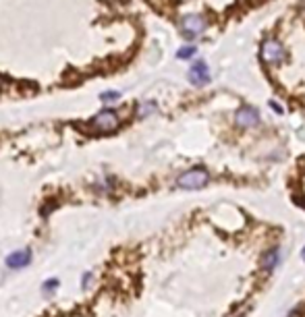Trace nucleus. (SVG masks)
I'll use <instances>...</instances> for the list:
<instances>
[{"mask_svg": "<svg viewBox=\"0 0 305 317\" xmlns=\"http://www.w3.org/2000/svg\"><path fill=\"white\" fill-rule=\"evenodd\" d=\"M189 81L195 87H203V85L210 83V69H208V65L203 63L201 58H197L191 65V69H189Z\"/></svg>", "mask_w": 305, "mask_h": 317, "instance_id": "6", "label": "nucleus"}, {"mask_svg": "<svg viewBox=\"0 0 305 317\" xmlns=\"http://www.w3.org/2000/svg\"><path fill=\"white\" fill-rule=\"evenodd\" d=\"M260 54H262V61H264L266 65L276 67V65H280V63H284L287 50H284V46H282L278 39L268 37V39H264V44H262V48H260Z\"/></svg>", "mask_w": 305, "mask_h": 317, "instance_id": "1", "label": "nucleus"}, {"mask_svg": "<svg viewBox=\"0 0 305 317\" xmlns=\"http://www.w3.org/2000/svg\"><path fill=\"white\" fill-rule=\"evenodd\" d=\"M151 112H156V104L154 102H145V104L139 106V118H145Z\"/></svg>", "mask_w": 305, "mask_h": 317, "instance_id": "10", "label": "nucleus"}, {"mask_svg": "<svg viewBox=\"0 0 305 317\" xmlns=\"http://www.w3.org/2000/svg\"><path fill=\"white\" fill-rule=\"evenodd\" d=\"M195 52H197V48H195V46H183V48L177 52V56H179L181 61H189V58H193V56H195Z\"/></svg>", "mask_w": 305, "mask_h": 317, "instance_id": "9", "label": "nucleus"}, {"mask_svg": "<svg viewBox=\"0 0 305 317\" xmlns=\"http://www.w3.org/2000/svg\"><path fill=\"white\" fill-rule=\"evenodd\" d=\"M206 27H208L206 17H203V15H197V13L185 15V17L181 19V31H183V35L189 37V39H195L197 35H201L203 31H206Z\"/></svg>", "mask_w": 305, "mask_h": 317, "instance_id": "3", "label": "nucleus"}, {"mask_svg": "<svg viewBox=\"0 0 305 317\" xmlns=\"http://www.w3.org/2000/svg\"><path fill=\"white\" fill-rule=\"evenodd\" d=\"M270 106H272V110H276V112H280V114H282V108H280V104H276V102H270Z\"/></svg>", "mask_w": 305, "mask_h": 317, "instance_id": "13", "label": "nucleus"}, {"mask_svg": "<svg viewBox=\"0 0 305 317\" xmlns=\"http://www.w3.org/2000/svg\"><path fill=\"white\" fill-rule=\"evenodd\" d=\"M91 127H93L96 133L108 135V133H112V131L119 129V116H117V112H112V110H102V112H98V114L91 118Z\"/></svg>", "mask_w": 305, "mask_h": 317, "instance_id": "4", "label": "nucleus"}, {"mask_svg": "<svg viewBox=\"0 0 305 317\" xmlns=\"http://www.w3.org/2000/svg\"><path fill=\"white\" fill-rule=\"evenodd\" d=\"M303 261H305V249H303Z\"/></svg>", "mask_w": 305, "mask_h": 317, "instance_id": "14", "label": "nucleus"}, {"mask_svg": "<svg viewBox=\"0 0 305 317\" xmlns=\"http://www.w3.org/2000/svg\"><path fill=\"white\" fill-rule=\"evenodd\" d=\"M262 268L266 270V272H272L276 266H278V263H280V251L278 249H270L268 253H264L262 255Z\"/></svg>", "mask_w": 305, "mask_h": 317, "instance_id": "8", "label": "nucleus"}, {"mask_svg": "<svg viewBox=\"0 0 305 317\" xmlns=\"http://www.w3.org/2000/svg\"><path fill=\"white\" fill-rule=\"evenodd\" d=\"M31 263V251L29 249H21V251H13L11 255H7V266L11 270H23Z\"/></svg>", "mask_w": 305, "mask_h": 317, "instance_id": "7", "label": "nucleus"}, {"mask_svg": "<svg viewBox=\"0 0 305 317\" xmlns=\"http://www.w3.org/2000/svg\"><path fill=\"white\" fill-rule=\"evenodd\" d=\"M100 100H102V102H112V100H119V91H104V93H100Z\"/></svg>", "mask_w": 305, "mask_h": 317, "instance_id": "11", "label": "nucleus"}, {"mask_svg": "<svg viewBox=\"0 0 305 317\" xmlns=\"http://www.w3.org/2000/svg\"><path fill=\"white\" fill-rule=\"evenodd\" d=\"M59 286V280H48L46 284H44V292H50V290H54Z\"/></svg>", "mask_w": 305, "mask_h": 317, "instance_id": "12", "label": "nucleus"}, {"mask_svg": "<svg viewBox=\"0 0 305 317\" xmlns=\"http://www.w3.org/2000/svg\"><path fill=\"white\" fill-rule=\"evenodd\" d=\"M208 181H210V174L203 170V168H191V170L183 172L177 179V187L179 189H187V191H195V189L206 187Z\"/></svg>", "mask_w": 305, "mask_h": 317, "instance_id": "2", "label": "nucleus"}, {"mask_svg": "<svg viewBox=\"0 0 305 317\" xmlns=\"http://www.w3.org/2000/svg\"><path fill=\"white\" fill-rule=\"evenodd\" d=\"M235 123L241 129H251V127H258L260 125V112L253 108V106H243V108L237 110L235 114Z\"/></svg>", "mask_w": 305, "mask_h": 317, "instance_id": "5", "label": "nucleus"}]
</instances>
